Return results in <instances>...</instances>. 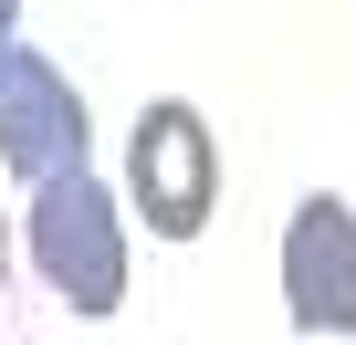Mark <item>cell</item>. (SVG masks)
Returning a JSON list of instances; mask_svg holds the SVG:
<instances>
[{
	"label": "cell",
	"mask_w": 356,
	"mask_h": 345,
	"mask_svg": "<svg viewBox=\"0 0 356 345\" xmlns=\"http://www.w3.org/2000/svg\"><path fill=\"white\" fill-rule=\"evenodd\" d=\"M22 262L84 324L126 303V220H115V199H105L95 167H53V178L22 189Z\"/></svg>",
	"instance_id": "obj_1"
},
{
	"label": "cell",
	"mask_w": 356,
	"mask_h": 345,
	"mask_svg": "<svg viewBox=\"0 0 356 345\" xmlns=\"http://www.w3.org/2000/svg\"><path fill=\"white\" fill-rule=\"evenodd\" d=\"M283 314L293 335H356V210L325 189L283 220Z\"/></svg>",
	"instance_id": "obj_4"
},
{
	"label": "cell",
	"mask_w": 356,
	"mask_h": 345,
	"mask_svg": "<svg viewBox=\"0 0 356 345\" xmlns=\"http://www.w3.org/2000/svg\"><path fill=\"white\" fill-rule=\"evenodd\" d=\"M126 199H136V220H147L157 241H200V230H210V199H220V136H210L200 105L157 94V105L136 115V136H126Z\"/></svg>",
	"instance_id": "obj_2"
},
{
	"label": "cell",
	"mask_w": 356,
	"mask_h": 345,
	"mask_svg": "<svg viewBox=\"0 0 356 345\" xmlns=\"http://www.w3.org/2000/svg\"><path fill=\"white\" fill-rule=\"evenodd\" d=\"M84 146H95V126H84L74 74L42 63V53H22V42H0V167L32 189V178H53V167H84Z\"/></svg>",
	"instance_id": "obj_3"
},
{
	"label": "cell",
	"mask_w": 356,
	"mask_h": 345,
	"mask_svg": "<svg viewBox=\"0 0 356 345\" xmlns=\"http://www.w3.org/2000/svg\"><path fill=\"white\" fill-rule=\"evenodd\" d=\"M11 22H22V0H0V42H11Z\"/></svg>",
	"instance_id": "obj_5"
}]
</instances>
